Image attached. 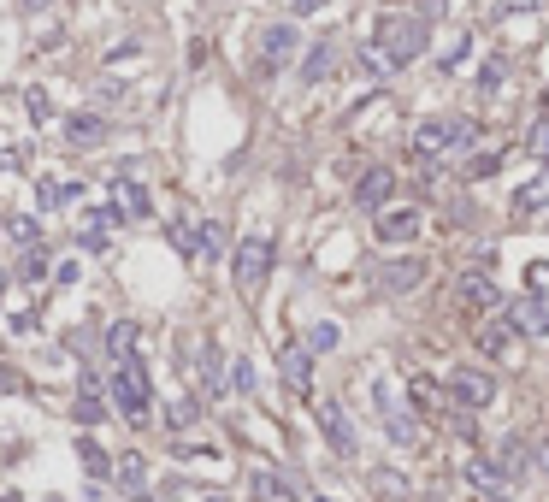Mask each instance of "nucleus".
I'll return each instance as SVG.
<instances>
[{"label": "nucleus", "mask_w": 549, "mask_h": 502, "mask_svg": "<svg viewBox=\"0 0 549 502\" xmlns=\"http://www.w3.org/2000/svg\"><path fill=\"white\" fill-rule=\"evenodd\" d=\"M426 36L431 30H426L420 12H390V18H378V36H372V42H378L396 65H414L420 54H426Z\"/></svg>", "instance_id": "1"}, {"label": "nucleus", "mask_w": 549, "mask_h": 502, "mask_svg": "<svg viewBox=\"0 0 549 502\" xmlns=\"http://www.w3.org/2000/svg\"><path fill=\"white\" fill-rule=\"evenodd\" d=\"M148 402H154V384H148V367L142 361H119V378H113V408L124 420H148Z\"/></svg>", "instance_id": "2"}, {"label": "nucleus", "mask_w": 549, "mask_h": 502, "mask_svg": "<svg viewBox=\"0 0 549 502\" xmlns=\"http://www.w3.org/2000/svg\"><path fill=\"white\" fill-rule=\"evenodd\" d=\"M272 254H278L272 237H243V243H237V266H231V272H237V284H243L248 296L272 278Z\"/></svg>", "instance_id": "3"}, {"label": "nucleus", "mask_w": 549, "mask_h": 502, "mask_svg": "<svg viewBox=\"0 0 549 502\" xmlns=\"http://www.w3.org/2000/svg\"><path fill=\"white\" fill-rule=\"evenodd\" d=\"M496 402V378L485 367H455L449 373V408H490Z\"/></svg>", "instance_id": "4"}, {"label": "nucleus", "mask_w": 549, "mask_h": 502, "mask_svg": "<svg viewBox=\"0 0 549 502\" xmlns=\"http://www.w3.org/2000/svg\"><path fill=\"white\" fill-rule=\"evenodd\" d=\"M113 213L119 219H148V189H142V166L124 160L113 172Z\"/></svg>", "instance_id": "5"}, {"label": "nucleus", "mask_w": 549, "mask_h": 502, "mask_svg": "<svg viewBox=\"0 0 549 502\" xmlns=\"http://www.w3.org/2000/svg\"><path fill=\"white\" fill-rule=\"evenodd\" d=\"M296 48H302V30H296L290 18H284V24H266V30H260V71L272 77L284 60H296Z\"/></svg>", "instance_id": "6"}, {"label": "nucleus", "mask_w": 549, "mask_h": 502, "mask_svg": "<svg viewBox=\"0 0 549 502\" xmlns=\"http://www.w3.org/2000/svg\"><path fill=\"white\" fill-rule=\"evenodd\" d=\"M372 231H378V243L402 249V243H414V237L426 231V219H420V207H390V213H378V219H372Z\"/></svg>", "instance_id": "7"}, {"label": "nucleus", "mask_w": 549, "mask_h": 502, "mask_svg": "<svg viewBox=\"0 0 549 502\" xmlns=\"http://www.w3.org/2000/svg\"><path fill=\"white\" fill-rule=\"evenodd\" d=\"M479 130L467 125V119H426V125L414 130V154H437V148H449V142H473Z\"/></svg>", "instance_id": "8"}, {"label": "nucleus", "mask_w": 549, "mask_h": 502, "mask_svg": "<svg viewBox=\"0 0 549 502\" xmlns=\"http://www.w3.org/2000/svg\"><path fill=\"white\" fill-rule=\"evenodd\" d=\"M455 296H461L467 308H502V290H496V278H490L485 266H467V272L455 278Z\"/></svg>", "instance_id": "9"}, {"label": "nucleus", "mask_w": 549, "mask_h": 502, "mask_svg": "<svg viewBox=\"0 0 549 502\" xmlns=\"http://www.w3.org/2000/svg\"><path fill=\"white\" fill-rule=\"evenodd\" d=\"M278 373H284V384H290L296 396H307V390H313V349H307V343H284V349H278Z\"/></svg>", "instance_id": "10"}, {"label": "nucleus", "mask_w": 549, "mask_h": 502, "mask_svg": "<svg viewBox=\"0 0 549 502\" xmlns=\"http://www.w3.org/2000/svg\"><path fill=\"white\" fill-rule=\"evenodd\" d=\"M508 325L514 331H532V337H549V296H520V302H508Z\"/></svg>", "instance_id": "11"}, {"label": "nucleus", "mask_w": 549, "mask_h": 502, "mask_svg": "<svg viewBox=\"0 0 549 502\" xmlns=\"http://www.w3.org/2000/svg\"><path fill=\"white\" fill-rule=\"evenodd\" d=\"M390 195H396V172L372 166V172H366L361 184H355V207H361V213H378V207H384Z\"/></svg>", "instance_id": "12"}, {"label": "nucleus", "mask_w": 549, "mask_h": 502, "mask_svg": "<svg viewBox=\"0 0 549 502\" xmlns=\"http://www.w3.org/2000/svg\"><path fill=\"white\" fill-rule=\"evenodd\" d=\"M420 278H426V260H384V266H378V290H390V296L414 290Z\"/></svg>", "instance_id": "13"}, {"label": "nucleus", "mask_w": 549, "mask_h": 502, "mask_svg": "<svg viewBox=\"0 0 549 502\" xmlns=\"http://www.w3.org/2000/svg\"><path fill=\"white\" fill-rule=\"evenodd\" d=\"M65 142H71V148H101V142H107V119H101V113H71V119H65Z\"/></svg>", "instance_id": "14"}, {"label": "nucleus", "mask_w": 549, "mask_h": 502, "mask_svg": "<svg viewBox=\"0 0 549 502\" xmlns=\"http://www.w3.org/2000/svg\"><path fill=\"white\" fill-rule=\"evenodd\" d=\"M372 396H378V414H384V432H390V438H396V443H420V426H414V414H408V408H390L384 384H378Z\"/></svg>", "instance_id": "15"}, {"label": "nucleus", "mask_w": 549, "mask_h": 502, "mask_svg": "<svg viewBox=\"0 0 549 502\" xmlns=\"http://www.w3.org/2000/svg\"><path fill=\"white\" fill-rule=\"evenodd\" d=\"M319 426H325V438L337 443V455H355V449H361V443H355V426H349V414H343L337 402L319 408Z\"/></svg>", "instance_id": "16"}, {"label": "nucleus", "mask_w": 549, "mask_h": 502, "mask_svg": "<svg viewBox=\"0 0 549 502\" xmlns=\"http://www.w3.org/2000/svg\"><path fill=\"white\" fill-rule=\"evenodd\" d=\"M136 349H142V325L136 319H113L107 325V355L113 361H136Z\"/></svg>", "instance_id": "17"}, {"label": "nucleus", "mask_w": 549, "mask_h": 502, "mask_svg": "<svg viewBox=\"0 0 549 502\" xmlns=\"http://www.w3.org/2000/svg\"><path fill=\"white\" fill-rule=\"evenodd\" d=\"M408 408H420V414H443L449 408V396H443V384L426 373H414L408 378Z\"/></svg>", "instance_id": "18"}, {"label": "nucleus", "mask_w": 549, "mask_h": 502, "mask_svg": "<svg viewBox=\"0 0 549 502\" xmlns=\"http://www.w3.org/2000/svg\"><path fill=\"white\" fill-rule=\"evenodd\" d=\"M337 71V42L331 36H319L313 48H307V60H302V83H325Z\"/></svg>", "instance_id": "19"}, {"label": "nucleus", "mask_w": 549, "mask_h": 502, "mask_svg": "<svg viewBox=\"0 0 549 502\" xmlns=\"http://www.w3.org/2000/svg\"><path fill=\"white\" fill-rule=\"evenodd\" d=\"M496 467H502V479H526V473H532V443L520 438V432H514V438H502Z\"/></svg>", "instance_id": "20"}, {"label": "nucleus", "mask_w": 549, "mask_h": 502, "mask_svg": "<svg viewBox=\"0 0 549 502\" xmlns=\"http://www.w3.org/2000/svg\"><path fill=\"white\" fill-rule=\"evenodd\" d=\"M195 367H201V384L219 396L225 384H231V367H225V349L219 343H201V355H195Z\"/></svg>", "instance_id": "21"}, {"label": "nucleus", "mask_w": 549, "mask_h": 502, "mask_svg": "<svg viewBox=\"0 0 549 502\" xmlns=\"http://www.w3.org/2000/svg\"><path fill=\"white\" fill-rule=\"evenodd\" d=\"M71 414H77V426H101V420H107V408H101V384H95V373H83V396L71 402Z\"/></svg>", "instance_id": "22"}, {"label": "nucleus", "mask_w": 549, "mask_h": 502, "mask_svg": "<svg viewBox=\"0 0 549 502\" xmlns=\"http://www.w3.org/2000/svg\"><path fill=\"white\" fill-rule=\"evenodd\" d=\"M538 207H549V172H538L532 184H520V189H514V219H532Z\"/></svg>", "instance_id": "23"}, {"label": "nucleus", "mask_w": 549, "mask_h": 502, "mask_svg": "<svg viewBox=\"0 0 549 502\" xmlns=\"http://www.w3.org/2000/svg\"><path fill=\"white\" fill-rule=\"evenodd\" d=\"M113 479H119L130 497H142V485H148V461H142V455H113Z\"/></svg>", "instance_id": "24"}, {"label": "nucleus", "mask_w": 549, "mask_h": 502, "mask_svg": "<svg viewBox=\"0 0 549 502\" xmlns=\"http://www.w3.org/2000/svg\"><path fill=\"white\" fill-rule=\"evenodd\" d=\"M508 343H514V325H508V319H485V325H479V355L496 361V355H508Z\"/></svg>", "instance_id": "25"}, {"label": "nucleus", "mask_w": 549, "mask_h": 502, "mask_svg": "<svg viewBox=\"0 0 549 502\" xmlns=\"http://www.w3.org/2000/svg\"><path fill=\"white\" fill-rule=\"evenodd\" d=\"M77 461H83L89 479H113V455H107L95 438H77Z\"/></svg>", "instance_id": "26"}, {"label": "nucleus", "mask_w": 549, "mask_h": 502, "mask_svg": "<svg viewBox=\"0 0 549 502\" xmlns=\"http://www.w3.org/2000/svg\"><path fill=\"white\" fill-rule=\"evenodd\" d=\"M467 485H479L485 497H502V485H508V479H502V467H496V461H479V455H473V461H467Z\"/></svg>", "instance_id": "27"}, {"label": "nucleus", "mask_w": 549, "mask_h": 502, "mask_svg": "<svg viewBox=\"0 0 549 502\" xmlns=\"http://www.w3.org/2000/svg\"><path fill=\"white\" fill-rule=\"evenodd\" d=\"M254 502H290V479H278V473H254Z\"/></svg>", "instance_id": "28"}, {"label": "nucleus", "mask_w": 549, "mask_h": 502, "mask_svg": "<svg viewBox=\"0 0 549 502\" xmlns=\"http://www.w3.org/2000/svg\"><path fill=\"white\" fill-rule=\"evenodd\" d=\"M508 83V54H490L485 65H479V95H496Z\"/></svg>", "instance_id": "29"}, {"label": "nucleus", "mask_w": 549, "mask_h": 502, "mask_svg": "<svg viewBox=\"0 0 549 502\" xmlns=\"http://www.w3.org/2000/svg\"><path fill=\"white\" fill-rule=\"evenodd\" d=\"M526 154L549 160V101H538V125L526 130Z\"/></svg>", "instance_id": "30"}, {"label": "nucleus", "mask_w": 549, "mask_h": 502, "mask_svg": "<svg viewBox=\"0 0 549 502\" xmlns=\"http://www.w3.org/2000/svg\"><path fill=\"white\" fill-rule=\"evenodd\" d=\"M166 237H172V249H178V254H201V225L172 219V225H166Z\"/></svg>", "instance_id": "31"}, {"label": "nucleus", "mask_w": 549, "mask_h": 502, "mask_svg": "<svg viewBox=\"0 0 549 502\" xmlns=\"http://www.w3.org/2000/svg\"><path fill=\"white\" fill-rule=\"evenodd\" d=\"M361 71H366V77H390V71H396V60H390L378 42H361Z\"/></svg>", "instance_id": "32"}, {"label": "nucleus", "mask_w": 549, "mask_h": 502, "mask_svg": "<svg viewBox=\"0 0 549 502\" xmlns=\"http://www.w3.org/2000/svg\"><path fill=\"white\" fill-rule=\"evenodd\" d=\"M195 420H201V402H195V396H183V402H172V408H166V426H172V432L195 426Z\"/></svg>", "instance_id": "33"}, {"label": "nucleus", "mask_w": 549, "mask_h": 502, "mask_svg": "<svg viewBox=\"0 0 549 502\" xmlns=\"http://www.w3.org/2000/svg\"><path fill=\"white\" fill-rule=\"evenodd\" d=\"M337 343H343V331H337L331 319H319V325L307 331V349H313V355H325V349H337Z\"/></svg>", "instance_id": "34"}, {"label": "nucleus", "mask_w": 549, "mask_h": 502, "mask_svg": "<svg viewBox=\"0 0 549 502\" xmlns=\"http://www.w3.org/2000/svg\"><path fill=\"white\" fill-rule=\"evenodd\" d=\"M372 491H378V497H396V502H408V479L384 467V473H372Z\"/></svg>", "instance_id": "35"}, {"label": "nucleus", "mask_w": 549, "mask_h": 502, "mask_svg": "<svg viewBox=\"0 0 549 502\" xmlns=\"http://www.w3.org/2000/svg\"><path fill=\"white\" fill-rule=\"evenodd\" d=\"M6 231H12V243H24V249H30V243L42 237V225H36V213H12V225H6Z\"/></svg>", "instance_id": "36"}, {"label": "nucleus", "mask_w": 549, "mask_h": 502, "mask_svg": "<svg viewBox=\"0 0 549 502\" xmlns=\"http://www.w3.org/2000/svg\"><path fill=\"white\" fill-rule=\"evenodd\" d=\"M496 166H502V154H496V148H485L479 160H467V178H473V184H485V178H496Z\"/></svg>", "instance_id": "37"}, {"label": "nucleus", "mask_w": 549, "mask_h": 502, "mask_svg": "<svg viewBox=\"0 0 549 502\" xmlns=\"http://www.w3.org/2000/svg\"><path fill=\"white\" fill-rule=\"evenodd\" d=\"M24 107H30V119H36V125H48V119H54V101H48L42 89H30V95H24Z\"/></svg>", "instance_id": "38"}, {"label": "nucleus", "mask_w": 549, "mask_h": 502, "mask_svg": "<svg viewBox=\"0 0 549 502\" xmlns=\"http://www.w3.org/2000/svg\"><path fill=\"white\" fill-rule=\"evenodd\" d=\"M526 290H532V296H549V260H532V266H526Z\"/></svg>", "instance_id": "39"}, {"label": "nucleus", "mask_w": 549, "mask_h": 502, "mask_svg": "<svg viewBox=\"0 0 549 502\" xmlns=\"http://www.w3.org/2000/svg\"><path fill=\"white\" fill-rule=\"evenodd\" d=\"M18 272H24V278H42V272H48V254L30 243V254H24V266H18Z\"/></svg>", "instance_id": "40"}, {"label": "nucleus", "mask_w": 549, "mask_h": 502, "mask_svg": "<svg viewBox=\"0 0 549 502\" xmlns=\"http://www.w3.org/2000/svg\"><path fill=\"white\" fill-rule=\"evenodd\" d=\"M36 201H42V207H60V201H65V189L42 178V184H36Z\"/></svg>", "instance_id": "41"}, {"label": "nucleus", "mask_w": 549, "mask_h": 502, "mask_svg": "<svg viewBox=\"0 0 549 502\" xmlns=\"http://www.w3.org/2000/svg\"><path fill=\"white\" fill-rule=\"evenodd\" d=\"M319 6H325V0H296L290 12H296V18H307V12H319Z\"/></svg>", "instance_id": "42"}, {"label": "nucleus", "mask_w": 549, "mask_h": 502, "mask_svg": "<svg viewBox=\"0 0 549 502\" xmlns=\"http://www.w3.org/2000/svg\"><path fill=\"white\" fill-rule=\"evenodd\" d=\"M6 284H12V272H6V266H0V296H6Z\"/></svg>", "instance_id": "43"}, {"label": "nucleus", "mask_w": 549, "mask_h": 502, "mask_svg": "<svg viewBox=\"0 0 549 502\" xmlns=\"http://www.w3.org/2000/svg\"><path fill=\"white\" fill-rule=\"evenodd\" d=\"M36 6H48V0H24V12H36Z\"/></svg>", "instance_id": "44"}, {"label": "nucleus", "mask_w": 549, "mask_h": 502, "mask_svg": "<svg viewBox=\"0 0 549 502\" xmlns=\"http://www.w3.org/2000/svg\"><path fill=\"white\" fill-rule=\"evenodd\" d=\"M0 502H24V497H18V491H6V497H0Z\"/></svg>", "instance_id": "45"}, {"label": "nucleus", "mask_w": 549, "mask_h": 502, "mask_svg": "<svg viewBox=\"0 0 549 502\" xmlns=\"http://www.w3.org/2000/svg\"><path fill=\"white\" fill-rule=\"evenodd\" d=\"M48 502H54V497H48Z\"/></svg>", "instance_id": "46"}]
</instances>
